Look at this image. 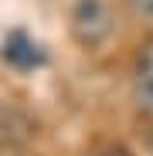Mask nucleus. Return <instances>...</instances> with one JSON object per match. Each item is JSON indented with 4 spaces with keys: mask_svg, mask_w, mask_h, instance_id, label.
<instances>
[{
    "mask_svg": "<svg viewBox=\"0 0 153 156\" xmlns=\"http://www.w3.org/2000/svg\"><path fill=\"white\" fill-rule=\"evenodd\" d=\"M71 34L78 37L85 48L102 44L112 34V14L102 0H78L71 10Z\"/></svg>",
    "mask_w": 153,
    "mask_h": 156,
    "instance_id": "nucleus-1",
    "label": "nucleus"
},
{
    "mask_svg": "<svg viewBox=\"0 0 153 156\" xmlns=\"http://www.w3.org/2000/svg\"><path fill=\"white\" fill-rule=\"evenodd\" d=\"M4 58L14 65V68H34L44 61V51L38 41H31L24 31H14L7 41H4Z\"/></svg>",
    "mask_w": 153,
    "mask_h": 156,
    "instance_id": "nucleus-2",
    "label": "nucleus"
},
{
    "mask_svg": "<svg viewBox=\"0 0 153 156\" xmlns=\"http://www.w3.org/2000/svg\"><path fill=\"white\" fill-rule=\"evenodd\" d=\"M136 102L140 109L153 112V37L140 44V55H136Z\"/></svg>",
    "mask_w": 153,
    "mask_h": 156,
    "instance_id": "nucleus-3",
    "label": "nucleus"
},
{
    "mask_svg": "<svg viewBox=\"0 0 153 156\" xmlns=\"http://www.w3.org/2000/svg\"><path fill=\"white\" fill-rule=\"evenodd\" d=\"M129 4L140 10V14H146V17H153V0H129Z\"/></svg>",
    "mask_w": 153,
    "mask_h": 156,
    "instance_id": "nucleus-4",
    "label": "nucleus"
},
{
    "mask_svg": "<svg viewBox=\"0 0 153 156\" xmlns=\"http://www.w3.org/2000/svg\"><path fill=\"white\" fill-rule=\"evenodd\" d=\"M95 156H129L126 149H106V153H95Z\"/></svg>",
    "mask_w": 153,
    "mask_h": 156,
    "instance_id": "nucleus-5",
    "label": "nucleus"
}]
</instances>
